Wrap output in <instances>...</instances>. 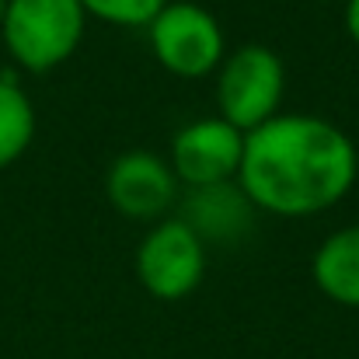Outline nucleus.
Segmentation results:
<instances>
[{
  "mask_svg": "<svg viewBox=\"0 0 359 359\" xmlns=\"http://www.w3.org/2000/svg\"><path fill=\"white\" fill-rule=\"evenodd\" d=\"M168 0H81L88 18H98L116 28H147Z\"/></svg>",
  "mask_w": 359,
  "mask_h": 359,
  "instance_id": "obj_11",
  "label": "nucleus"
},
{
  "mask_svg": "<svg viewBox=\"0 0 359 359\" xmlns=\"http://www.w3.org/2000/svg\"><path fill=\"white\" fill-rule=\"evenodd\" d=\"M356 143L321 116L279 112L244 133L238 185L272 217H318L356 185Z\"/></svg>",
  "mask_w": 359,
  "mask_h": 359,
  "instance_id": "obj_1",
  "label": "nucleus"
},
{
  "mask_svg": "<svg viewBox=\"0 0 359 359\" xmlns=\"http://www.w3.org/2000/svg\"><path fill=\"white\" fill-rule=\"evenodd\" d=\"M133 265H136V279L150 297L182 300L206 276V244L185 220L171 217L154 224L143 234Z\"/></svg>",
  "mask_w": 359,
  "mask_h": 359,
  "instance_id": "obj_5",
  "label": "nucleus"
},
{
  "mask_svg": "<svg viewBox=\"0 0 359 359\" xmlns=\"http://www.w3.org/2000/svg\"><path fill=\"white\" fill-rule=\"evenodd\" d=\"M342 4H346V11H342L346 32H349V39L359 46V0H342Z\"/></svg>",
  "mask_w": 359,
  "mask_h": 359,
  "instance_id": "obj_12",
  "label": "nucleus"
},
{
  "mask_svg": "<svg viewBox=\"0 0 359 359\" xmlns=\"http://www.w3.org/2000/svg\"><path fill=\"white\" fill-rule=\"evenodd\" d=\"M147 39L157 63L185 81L217 74V67L227 56L220 21L192 0H168L164 11L147 25Z\"/></svg>",
  "mask_w": 359,
  "mask_h": 359,
  "instance_id": "obj_4",
  "label": "nucleus"
},
{
  "mask_svg": "<svg viewBox=\"0 0 359 359\" xmlns=\"http://www.w3.org/2000/svg\"><path fill=\"white\" fill-rule=\"evenodd\" d=\"M35 136V105L14 77H0V171L11 168Z\"/></svg>",
  "mask_w": 359,
  "mask_h": 359,
  "instance_id": "obj_10",
  "label": "nucleus"
},
{
  "mask_svg": "<svg viewBox=\"0 0 359 359\" xmlns=\"http://www.w3.org/2000/svg\"><path fill=\"white\" fill-rule=\"evenodd\" d=\"M311 276L328 300L342 307H359V224L321 241L311 262Z\"/></svg>",
  "mask_w": 359,
  "mask_h": 359,
  "instance_id": "obj_9",
  "label": "nucleus"
},
{
  "mask_svg": "<svg viewBox=\"0 0 359 359\" xmlns=\"http://www.w3.org/2000/svg\"><path fill=\"white\" fill-rule=\"evenodd\" d=\"M244 157V133L220 116L182 126L171 140V171L178 185L199 189L217 182H234Z\"/></svg>",
  "mask_w": 359,
  "mask_h": 359,
  "instance_id": "obj_6",
  "label": "nucleus"
},
{
  "mask_svg": "<svg viewBox=\"0 0 359 359\" xmlns=\"http://www.w3.org/2000/svg\"><path fill=\"white\" fill-rule=\"evenodd\" d=\"M109 203L129 220H157L178 199V178L171 164L150 150H126L105 175Z\"/></svg>",
  "mask_w": 359,
  "mask_h": 359,
  "instance_id": "obj_7",
  "label": "nucleus"
},
{
  "mask_svg": "<svg viewBox=\"0 0 359 359\" xmlns=\"http://www.w3.org/2000/svg\"><path fill=\"white\" fill-rule=\"evenodd\" d=\"M255 203L244 196V189L234 182L199 185L189 189L182 199V217L203 244H234L255 227Z\"/></svg>",
  "mask_w": 359,
  "mask_h": 359,
  "instance_id": "obj_8",
  "label": "nucleus"
},
{
  "mask_svg": "<svg viewBox=\"0 0 359 359\" xmlns=\"http://www.w3.org/2000/svg\"><path fill=\"white\" fill-rule=\"evenodd\" d=\"M4 11H7V0H0V21H4Z\"/></svg>",
  "mask_w": 359,
  "mask_h": 359,
  "instance_id": "obj_13",
  "label": "nucleus"
},
{
  "mask_svg": "<svg viewBox=\"0 0 359 359\" xmlns=\"http://www.w3.org/2000/svg\"><path fill=\"white\" fill-rule=\"evenodd\" d=\"M88 11L81 0H7L0 35L11 60L28 74H49L84 42Z\"/></svg>",
  "mask_w": 359,
  "mask_h": 359,
  "instance_id": "obj_2",
  "label": "nucleus"
},
{
  "mask_svg": "<svg viewBox=\"0 0 359 359\" xmlns=\"http://www.w3.org/2000/svg\"><path fill=\"white\" fill-rule=\"evenodd\" d=\"M217 112L220 119L238 126L241 133L258 129L262 122L279 116L283 91H286V67L283 60L258 42L238 46L217 67Z\"/></svg>",
  "mask_w": 359,
  "mask_h": 359,
  "instance_id": "obj_3",
  "label": "nucleus"
}]
</instances>
